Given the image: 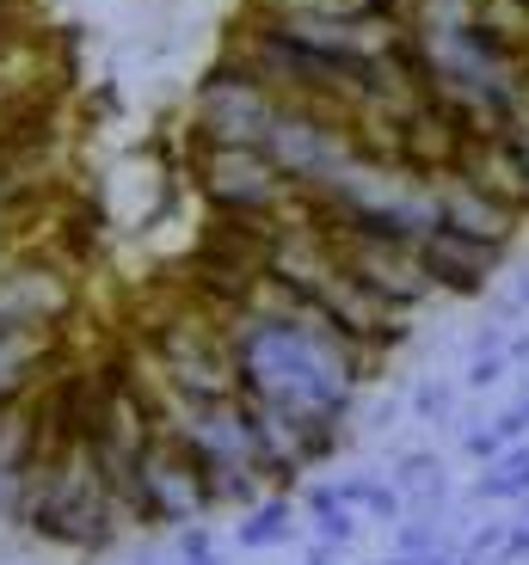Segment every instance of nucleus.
I'll use <instances>...</instances> for the list:
<instances>
[{
	"label": "nucleus",
	"mask_w": 529,
	"mask_h": 565,
	"mask_svg": "<svg viewBox=\"0 0 529 565\" xmlns=\"http://www.w3.org/2000/svg\"><path fill=\"white\" fill-rule=\"evenodd\" d=\"M13 529L50 541V547L99 553V547H112L117 535H129V510H124V498L112 492L105 467L93 461V449H86L81 437H68V443L38 455Z\"/></svg>",
	"instance_id": "f257e3e1"
},
{
	"label": "nucleus",
	"mask_w": 529,
	"mask_h": 565,
	"mask_svg": "<svg viewBox=\"0 0 529 565\" xmlns=\"http://www.w3.org/2000/svg\"><path fill=\"white\" fill-rule=\"evenodd\" d=\"M284 93L265 86L246 62L222 56L191 93V141H210V148H265L284 117Z\"/></svg>",
	"instance_id": "f03ea898"
},
{
	"label": "nucleus",
	"mask_w": 529,
	"mask_h": 565,
	"mask_svg": "<svg viewBox=\"0 0 529 565\" xmlns=\"http://www.w3.org/2000/svg\"><path fill=\"white\" fill-rule=\"evenodd\" d=\"M191 184L215 215H296L308 203L296 179L265 148H210L191 141Z\"/></svg>",
	"instance_id": "7ed1b4c3"
},
{
	"label": "nucleus",
	"mask_w": 529,
	"mask_h": 565,
	"mask_svg": "<svg viewBox=\"0 0 529 565\" xmlns=\"http://www.w3.org/2000/svg\"><path fill=\"white\" fill-rule=\"evenodd\" d=\"M265 154H272L277 167L308 191V198H327L332 184L363 160V141H358V129L345 124L339 111H320V105H284L272 141H265Z\"/></svg>",
	"instance_id": "20e7f679"
},
{
	"label": "nucleus",
	"mask_w": 529,
	"mask_h": 565,
	"mask_svg": "<svg viewBox=\"0 0 529 565\" xmlns=\"http://www.w3.org/2000/svg\"><path fill=\"white\" fill-rule=\"evenodd\" d=\"M142 510H148V529H186L210 516V480H203V461L172 424H155V437L142 449Z\"/></svg>",
	"instance_id": "39448f33"
},
{
	"label": "nucleus",
	"mask_w": 529,
	"mask_h": 565,
	"mask_svg": "<svg viewBox=\"0 0 529 565\" xmlns=\"http://www.w3.org/2000/svg\"><path fill=\"white\" fill-rule=\"evenodd\" d=\"M332 234V246L345 253V265L370 282L375 296H388L394 308L419 313L425 301H437V277L425 265V246L419 241H394V234H370V227H345V222H320Z\"/></svg>",
	"instance_id": "423d86ee"
},
{
	"label": "nucleus",
	"mask_w": 529,
	"mask_h": 565,
	"mask_svg": "<svg viewBox=\"0 0 529 565\" xmlns=\"http://www.w3.org/2000/svg\"><path fill=\"white\" fill-rule=\"evenodd\" d=\"M81 301V277L62 258L7 253L0 258V326H31V332H62Z\"/></svg>",
	"instance_id": "0eeeda50"
},
{
	"label": "nucleus",
	"mask_w": 529,
	"mask_h": 565,
	"mask_svg": "<svg viewBox=\"0 0 529 565\" xmlns=\"http://www.w3.org/2000/svg\"><path fill=\"white\" fill-rule=\"evenodd\" d=\"M38 394L0 399V523H13L19 516L25 480H31V467H38V455H43V406H38Z\"/></svg>",
	"instance_id": "6e6552de"
},
{
	"label": "nucleus",
	"mask_w": 529,
	"mask_h": 565,
	"mask_svg": "<svg viewBox=\"0 0 529 565\" xmlns=\"http://www.w3.org/2000/svg\"><path fill=\"white\" fill-rule=\"evenodd\" d=\"M425 265H431V277H437V289L444 296H480L493 277L505 270V253L511 246H493V241H474V234H456V227H431L425 241Z\"/></svg>",
	"instance_id": "1a4fd4ad"
},
{
	"label": "nucleus",
	"mask_w": 529,
	"mask_h": 565,
	"mask_svg": "<svg viewBox=\"0 0 529 565\" xmlns=\"http://www.w3.org/2000/svg\"><path fill=\"white\" fill-rule=\"evenodd\" d=\"M437 215H444V227H456V234H474V241H493V246H511L517 227H523V210H511V203L487 198L474 179H462L456 167L437 172Z\"/></svg>",
	"instance_id": "9d476101"
},
{
	"label": "nucleus",
	"mask_w": 529,
	"mask_h": 565,
	"mask_svg": "<svg viewBox=\"0 0 529 565\" xmlns=\"http://www.w3.org/2000/svg\"><path fill=\"white\" fill-rule=\"evenodd\" d=\"M74 356L62 351V332H31V326H0V399L38 394L68 369Z\"/></svg>",
	"instance_id": "9b49d317"
},
{
	"label": "nucleus",
	"mask_w": 529,
	"mask_h": 565,
	"mask_svg": "<svg viewBox=\"0 0 529 565\" xmlns=\"http://www.w3.org/2000/svg\"><path fill=\"white\" fill-rule=\"evenodd\" d=\"M456 172L474 179L487 198H499V203H511V210L529 215V160H523V148H517V129L511 136H468Z\"/></svg>",
	"instance_id": "f8f14e48"
},
{
	"label": "nucleus",
	"mask_w": 529,
	"mask_h": 565,
	"mask_svg": "<svg viewBox=\"0 0 529 565\" xmlns=\"http://www.w3.org/2000/svg\"><path fill=\"white\" fill-rule=\"evenodd\" d=\"M394 486L406 492V504H413V510L444 516V504H449V473H444V461H437V455H401V461H394Z\"/></svg>",
	"instance_id": "ddd939ff"
},
{
	"label": "nucleus",
	"mask_w": 529,
	"mask_h": 565,
	"mask_svg": "<svg viewBox=\"0 0 529 565\" xmlns=\"http://www.w3.org/2000/svg\"><path fill=\"white\" fill-rule=\"evenodd\" d=\"M406 0H246L258 19H358V13H388Z\"/></svg>",
	"instance_id": "4468645a"
},
{
	"label": "nucleus",
	"mask_w": 529,
	"mask_h": 565,
	"mask_svg": "<svg viewBox=\"0 0 529 565\" xmlns=\"http://www.w3.org/2000/svg\"><path fill=\"white\" fill-rule=\"evenodd\" d=\"M474 498H487V504H523V498H529V443H511L499 461L480 467Z\"/></svg>",
	"instance_id": "2eb2a0df"
},
{
	"label": "nucleus",
	"mask_w": 529,
	"mask_h": 565,
	"mask_svg": "<svg viewBox=\"0 0 529 565\" xmlns=\"http://www.w3.org/2000/svg\"><path fill=\"white\" fill-rule=\"evenodd\" d=\"M345 486V498H351V504L363 510V516H375V523H406V492L401 486H394V473H358V480H339Z\"/></svg>",
	"instance_id": "dca6fc26"
},
{
	"label": "nucleus",
	"mask_w": 529,
	"mask_h": 565,
	"mask_svg": "<svg viewBox=\"0 0 529 565\" xmlns=\"http://www.w3.org/2000/svg\"><path fill=\"white\" fill-rule=\"evenodd\" d=\"M289 535H296V510H289L284 492L246 504V516H241V547H277V541H289Z\"/></svg>",
	"instance_id": "f3484780"
},
{
	"label": "nucleus",
	"mask_w": 529,
	"mask_h": 565,
	"mask_svg": "<svg viewBox=\"0 0 529 565\" xmlns=\"http://www.w3.org/2000/svg\"><path fill=\"white\" fill-rule=\"evenodd\" d=\"M505 369H511V344H474V363L462 375V387L468 394H487V387L505 382Z\"/></svg>",
	"instance_id": "a211bd4d"
},
{
	"label": "nucleus",
	"mask_w": 529,
	"mask_h": 565,
	"mask_svg": "<svg viewBox=\"0 0 529 565\" xmlns=\"http://www.w3.org/2000/svg\"><path fill=\"white\" fill-rule=\"evenodd\" d=\"M401 553H449L444 541V516H431V510H413V523H401Z\"/></svg>",
	"instance_id": "6ab92c4d"
},
{
	"label": "nucleus",
	"mask_w": 529,
	"mask_h": 565,
	"mask_svg": "<svg viewBox=\"0 0 529 565\" xmlns=\"http://www.w3.org/2000/svg\"><path fill=\"white\" fill-rule=\"evenodd\" d=\"M449 412H456V387H449V382H419L413 387V418L449 424Z\"/></svg>",
	"instance_id": "aec40b11"
},
{
	"label": "nucleus",
	"mask_w": 529,
	"mask_h": 565,
	"mask_svg": "<svg viewBox=\"0 0 529 565\" xmlns=\"http://www.w3.org/2000/svg\"><path fill=\"white\" fill-rule=\"evenodd\" d=\"M462 449H468V455H474V461L487 467V461H499V455H505V449H511V443H505V437H499V424H474V430H468V443H462Z\"/></svg>",
	"instance_id": "412c9836"
},
{
	"label": "nucleus",
	"mask_w": 529,
	"mask_h": 565,
	"mask_svg": "<svg viewBox=\"0 0 529 565\" xmlns=\"http://www.w3.org/2000/svg\"><path fill=\"white\" fill-rule=\"evenodd\" d=\"M179 565H215V541L203 535L198 523L179 529Z\"/></svg>",
	"instance_id": "4be33fe9"
},
{
	"label": "nucleus",
	"mask_w": 529,
	"mask_h": 565,
	"mask_svg": "<svg viewBox=\"0 0 529 565\" xmlns=\"http://www.w3.org/2000/svg\"><path fill=\"white\" fill-rule=\"evenodd\" d=\"M511 301H517V308H523V313H529V265H523V270H517V282H511Z\"/></svg>",
	"instance_id": "5701e85b"
},
{
	"label": "nucleus",
	"mask_w": 529,
	"mask_h": 565,
	"mask_svg": "<svg viewBox=\"0 0 529 565\" xmlns=\"http://www.w3.org/2000/svg\"><path fill=\"white\" fill-rule=\"evenodd\" d=\"M517 148H523V160H529V117H517Z\"/></svg>",
	"instance_id": "b1692460"
},
{
	"label": "nucleus",
	"mask_w": 529,
	"mask_h": 565,
	"mask_svg": "<svg viewBox=\"0 0 529 565\" xmlns=\"http://www.w3.org/2000/svg\"><path fill=\"white\" fill-rule=\"evenodd\" d=\"M308 565H332V553H327V547H315V553H308Z\"/></svg>",
	"instance_id": "393cba45"
},
{
	"label": "nucleus",
	"mask_w": 529,
	"mask_h": 565,
	"mask_svg": "<svg viewBox=\"0 0 529 565\" xmlns=\"http://www.w3.org/2000/svg\"><path fill=\"white\" fill-rule=\"evenodd\" d=\"M0 19H7V0H0Z\"/></svg>",
	"instance_id": "a878e982"
}]
</instances>
